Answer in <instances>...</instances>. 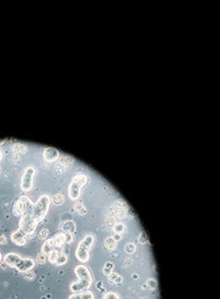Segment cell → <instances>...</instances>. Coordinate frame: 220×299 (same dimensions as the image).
<instances>
[{
  "label": "cell",
  "instance_id": "obj_1",
  "mask_svg": "<svg viewBox=\"0 0 220 299\" xmlns=\"http://www.w3.org/2000/svg\"><path fill=\"white\" fill-rule=\"evenodd\" d=\"M75 274L78 280L70 285V292H73L74 294L75 292L80 294V292H84L89 289V287L92 286V276H90L88 268L85 265H78L75 267Z\"/></svg>",
  "mask_w": 220,
  "mask_h": 299
},
{
  "label": "cell",
  "instance_id": "obj_2",
  "mask_svg": "<svg viewBox=\"0 0 220 299\" xmlns=\"http://www.w3.org/2000/svg\"><path fill=\"white\" fill-rule=\"evenodd\" d=\"M50 203H51V198H50L48 195L40 196L39 199L34 203L32 217L36 221V223H39V222H41L44 219V217L47 213L48 208H50Z\"/></svg>",
  "mask_w": 220,
  "mask_h": 299
},
{
  "label": "cell",
  "instance_id": "obj_3",
  "mask_svg": "<svg viewBox=\"0 0 220 299\" xmlns=\"http://www.w3.org/2000/svg\"><path fill=\"white\" fill-rule=\"evenodd\" d=\"M95 242V238L92 234H87L84 239L79 242L76 248V258L82 263H86L89 260V251Z\"/></svg>",
  "mask_w": 220,
  "mask_h": 299
},
{
  "label": "cell",
  "instance_id": "obj_4",
  "mask_svg": "<svg viewBox=\"0 0 220 299\" xmlns=\"http://www.w3.org/2000/svg\"><path fill=\"white\" fill-rule=\"evenodd\" d=\"M87 181V176L84 174H78V175L74 176V178L72 179V183L70 184V187H68V196L72 200H77L79 198L80 189L84 187V185H86Z\"/></svg>",
  "mask_w": 220,
  "mask_h": 299
},
{
  "label": "cell",
  "instance_id": "obj_5",
  "mask_svg": "<svg viewBox=\"0 0 220 299\" xmlns=\"http://www.w3.org/2000/svg\"><path fill=\"white\" fill-rule=\"evenodd\" d=\"M36 225V221L33 219L32 215H28V216H21V219H20L19 222V230L21 232H23L25 235H30L34 232Z\"/></svg>",
  "mask_w": 220,
  "mask_h": 299
},
{
  "label": "cell",
  "instance_id": "obj_6",
  "mask_svg": "<svg viewBox=\"0 0 220 299\" xmlns=\"http://www.w3.org/2000/svg\"><path fill=\"white\" fill-rule=\"evenodd\" d=\"M35 175L34 167H27L21 178V189L23 191H30L33 187V178Z\"/></svg>",
  "mask_w": 220,
  "mask_h": 299
},
{
  "label": "cell",
  "instance_id": "obj_7",
  "mask_svg": "<svg viewBox=\"0 0 220 299\" xmlns=\"http://www.w3.org/2000/svg\"><path fill=\"white\" fill-rule=\"evenodd\" d=\"M34 265H35V263H34V261L32 258H21L20 262L18 263V265L16 266V270H18L20 273H27L30 272L34 267Z\"/></svg>",
  "mask_w": 220,
  "mask_h": 299
},
{
  "label": "cell",
  "instance_id": "obj_8",
  "mask_svg": "<svg viewBox=\"0 0 220 299\" xmlns=\"http://www.w3.org/2000/svg\"><path fill=\"white\" fill-rule=\"evenodd\" d=\"M19 200L22 203V216L32 215L34 203L30 200V198H28L27 196H20Z\"/></svg>",
  "mask_w": 220,
  "mask_h": 299
},
{
  "label": "cell",
  "instance_id": "obj_9",
  "mask_svg": "<svg viewBox=\"0 0 220 299\" xmlns=\"http://www.w3.org/2000/svg\"><path fill=\"white\" fill-rule=\"evenodd\" d=\"M60 156V152L55 147H45L43 151V158L45 159L46 162H54L55 159L58 158Z\"/></svg>",
  "mask_w": 220,
  "mask_h": 299
},
{
  "label": "cell",
  "instance_id": "obj_10",
  "mask_svg": "<svg viewBox=\"0 0 220 299\" xmlns=\"http://www.w3.org/2000/svg\"><path fill=\"white\" fill-rule=\"evenodd\" d=\"M11 240L15 244L19 246H24L27 244V239H25V234L21 232L20 230H16L11 233Z\"/></svg>",
  "mask_w": 220,
  "mask_h": 299
},
{
  "label": "cell",
  "instance_id": "obj_11",
  "mask_svg": "<svg viewBox=\"0 0 220 299\" xmlns=\"http://www.w3.org/2000/svg\"><path fill=\"white\" fill-rule=\"evenodd\" d=\"M21 258H22L21 256L16 253H8L7 255L5 256V264H7L9 267L16 268V266L18 265V263L20 262Z\"/></svg>",
  "mask_w": 220,
  "mask_h": 299
},
{
  "label": "cell",
  "instance_id": "obj_12",
  "mask_svg": "<svg viewBox=\"0 0 220 299\" xmlns=\"http://www.w3.org/2000/svg\"><path fill=\"white\" fill-rule=\"evenodd\" d=\"M55 248L56 246H55V243H54L53 238H52V239H46L43 246H42V253H43L44 255H48L51 252H53L54 250H55Z\"/></svg>",
  "mask_w": 220,
  "mask_h": 299
},
{
  "label": "cell",
  "instance_id": "obj_13",
  "mask_svg": "<svg viewBox=\"0 0 220 299\" xmlns=\"http://www.w3.org/2000/svg\"><path fill=\"white\" fill-rule=\"evenodd\" d=\"M75 229H76L75 223H74L73 221H70V220H67V221L63 222V224H62V230H63L65 233L72 234L73 232L75 231Z\"/></svg>",
  "mask_w": 220,
  "mask_h": 299
},
{
  "label": "cell",
  "instance_id": "obj_14",
  "mask_svg": "<svg viewBox=\"0 0 220 299\" xmlns=\"http://www.w3.org/2000/svg\"><path fill=\"white\" fill-rule=\"evenodd\" d=\"M54 243L56 248H60L63 244H65V233H57L53 236Z\"/></svg>",
  "mask_w": 220,
  "mask_h": 299
},
{
  "label": "cell",
  "instance_id": "obj_15",
  "mask_svg": "<svg viewBox=\"0 0 220 299\" xmlns=\"http://www.w3.org/2000/svg\"><path fill=\"white\" fill-rule=\"evenodd\" d=\"M13 215L16 217H20L22 216V203L20 200H17L13 205Z\"/></svg>",
  "mask_w": 220,
  "mask_h": 299
},
{
  "label": "cell",
  "instance_id": "obj_16",
  "mask_svg": "<svg viewBox=\"0 0 220 299\" xmlns=\"http://www.w3.org/2000/svg\"><path fill=\"white\" fill-rule=\"evenodd\" d=\"M105 245H106L107 250H109V251H114L117 246V242L112 239V236H110V238H108V239L105 241Z\"/></svg>",
  "mask_w": 220,
  "mask_h": 299
},
{
  "label": "cell",
  "instance_id": "obj_17",
  "mask_svg": "<svg viewBox=\"0 0 220 299\" xmlns=\"http://www.w3.org/2000/svg\"><path fill=\"white\" fill-rule=\"evenodd\" d=\"M66 263H67V256L63 253H58L57 258H56V261H55V265L61 266V265H64V264H66Z\"/></svg>",
  "mask_w": 220,
  "mask_h": 299
},
{
  "label": "cell",
  "instance_id": "obj_18",
  "mask_svg": "<svg viewBox=\"0 0 220 299\" xmlns=\"http://www.w3.org/2000/svg\"><path fill=\"white\" fill-rule=\"evenodd\" d=\"M52 200H53L54 205H56V206L62 205V203H64V196H63V194H56V195H54L53 198H52Z\"/></svg>",
  "mask_w": 220,
  "mask_h": 299
},
{
  "label": "cell",
  "instance_id": "obj_19",
  "mask_svg": "<svg viewBox=\"0 0 220 299\" xmlns=\"http://www.w3.org/2000/svg\"><path fill=\"white\" fill-rule=\"evenodd\" d=\"M112 268H114V264H112L111 262H107V263L105 264V266H104L102 273H104L106 276L110 275V274L112 273Z\"/></svg>",
  "mask_w": 220,
  "mask_h": 299
},
{
  "label": "cell",
  "instance_id": "obj_20",
  "mask_svg": "<svg viewBox=\"0 0 220 299\" xmlns=\"http://www.w3.org/2000/svg\"><path fill=\"white\" fill-rule=\"evenodd\" d=\"M74 208H75V210L79 213V215H86V208L83 206V203H76L75 206H74Z\"/></svg>",
  "mask_w": 220,
  "mask_h": 299
},
{
  "label": "cell",
  "instance_id": "obj_21",
  "mask_svg": "<svg viewBox=\"0 0 220 299\" xmlns=\"http://www.w3.org/2000/svg\"><path fill=\"white\" fill-rule=\"evenodd\" d=\"M124 229H126V227H124L123 223H116L114 225V233L121 234L122 232L124 231Z\"/></svg>",
  "mask_w": 220,
  "mask_h": 299
},
{
  "label": "cell",
  "instance_id": "obj_22",
  "mask_svg": "<svg viewBox=\"0 0 220 299\" xmlns=\"http://www.w3.org/2000/svg\"><path fill=\"white\" fill-rule=\"evenodd\" d=\"M124 251H126L128 254L134 253V251H136V245H134L133 243H128L126 246H124Z\"/></svg>",
  "mask_w": 220,
  "mask_h": 299
},
{
  "label": "cell",
  "instance_id": "obj_23",
  "mask_svg": "<svg viewBox=\"0 0 220 299\" xmlns=\"http://www.w3.org/2000/svg\"><path fill=\"white\" fill-rule=\"evenodd\" d=\"M57 255H58V252H56L55 250H54L53 252H51V253L48 254V261H50L52 264H55V261H56V258H57Z\"/></svg>",
  "mask_w": 220,
  "mask_h": 299
},
{
  "label": "cell",
  "instance_id": "obj_24",
  "mask_svg": "<svg viewBox=\"0 0 220 299\" xmlns=\"http://www.w3.org/2000/svg\"><path fill=\"white\" fill-rule=\"evenodd\" d=\"M139 242H140L141 244H144V243H148L149 240H148V236H146V233H145L144 231L141 232L140 236H139Z\"/></svg>",
  "mask_w": 220,
  "mask_h": 299
},
{
  "label": "cell",
  "instance_id": "obj_25",
  "mask_svg": "<svg viewBox=\"0 0 220 299\" xmlns=\"http://www.w3.org/2000/svg\"><path fill=\"white\" fill-rule=\"evenodd\" d=\"M82 299H95L94 295L90 290H86L82 294Z\"/></svg>",
  "mask_w": 220,
  "mask_h": 299
},
{
  "label": "cell",
  "instance_id": "obj_26",
  "mask_svg": "<svg viewBox=\"0 0 220 299\" xmlns=\"http://www.w3.org/2000/svg\"><path fill=\"white\" fill-rule=\"evenodd\" d=\"M104 299H119V297L116 292H107V294H105Z\"/></svg>",
  "mask_w": 220,
  "mask_h": 299
},
{
  "label": "cell",
  "instance_id": "obj_27",
  "mask_svg": "<svg viewBox=\"0 0 220 299\" xmlns=\"http://www.w3.org/2000/svg\"><path fill=\"white\" fill-rule=\"evenodd\" d=\"M48 236V230L47 229H42L41 232L39 233V238L41 240H46Z\"/></svg>",
  "mask_w": 220,
  "mask_h": 299
},
{
  "label": "cell",
  "instance_id": "obj_28",
  "mask_svg": "<svg viewBox=\"0 0 220 299\" xmlns=\"http://www.w3.org/2000/svg\"><path fill=\"white\" fill-rule=\"evenodd\" d=\"M45 261H46V255H44L43 253L39 254L38 257H36V262L39 264H41V265H43V264L45 263Z\"/></svg>",
  "mask_w": 220,
  "mask_h": 299
},
{
  "label": "cell",
  "instance_id": "obj_29",
  "mask_svg": "<svg viewBox=\"0 0 220 299\" xmlns=\"http://www.w3.org/2000/svg\"><path fill=\"white\" fill-rule=\"evenodd\" d=\"M118 276H119V274H117V273H111L110 275H108V282L110 283V284H114V282H116Z\"/></svg>",
  "mask_w": 220,
  "mask_h": 299
},
{
  "label": "cell",
  "instance_id": "obj_30",
  "mask_svg": "<svg viewBox=\"0 0 220 299\" xmlns=\"http://www.w3.org/2000/svg\"><path fill=\"white\" fill-rule=\"evenodd\" d=\"M146 284H148V286L151 288V289H155V288H156V286H157L156 280L153 279V278H151V279H148V283H146Z\"/></svg>",
  "mask_w": 220,
  "mask_h": 299
},
{
  "label": "cell",
  "instance_id": "obj_31",
  "mask_svg": "<svg viewBox=\"0 0 220 299\" xmlns=\"http://www.w3.org/2000/svg\"><path fill=\"white\" fill-rule=\"evenodd\" d=\"M24 278H27V279H29V280H32L35 278V274L32 272H27V274L24 275Z\"/></svg>",
  "mask_w": 220,
  "mask_h": 299
},
{
  "label": "cell",
  "instance_id": "obj_32",
  "mask_svg": "<svg viewBox=\"0 0 220 299\" xmlns=\"http://www.w3.org/2000/svg\"><path fill=\"white\" fill-rule=\"evenodd\" d=\"M73 241V235L70 233H65V243H70Z\"/></svg>",
  "mask_w": 220,
  "mask_h": 299
},
{
  "label": "cell",
  "instance_id": "obj_33",
  "mask_svg": "<svg viewBox=\"0 0 220 299\" xmlns=\"http://www.w3.org/2000/svg\"><path fill=\"white\" fill-rule=\"evenodd\" d=\"M70 299H82V294L75 292V294H73L72 296L70 297Z\"/></svg>",
  "mask_w": 220,
  "mask_h": 299
},
{
  "label": "cell",
  "instance_id": "obj_34",
  "mask_svg": "<svg viewBox=\"0 0 220 299\" xmlns=\"http://www.w3.org/2000/svg\"><path fill=\"white\" fill-rule=\"evenodd\" d=\"M112 239L114 240L116 242H119L121 240V234H119V233H114V236H112Z\"/></svg>",
  "mask_w": 220,
  "mask_h": 299
},
{
  "label": "cell",
  "instance_id": "obj_35",
  "mask_svg": "<svg viewBox=\"0 0 220 299\" xmlns=\"http://www.w3.org/2000/svg\"><path fill=\"white\" fill-rule=\"evenodd\" d=\"M7 243V239H6V236L5 235H0V244H6Z\"/></svg>",
  "mask_w": 220,
  "mask_h": 299
},
{
  "label": "cell",
  "instance_id": "obj_36",
  "mask_svg": "<svg viewBox=\"0 0 220 299\" xmlns=\"http://www.w3.org/2000/svg\"><path fill=\"white\" fill-rule=\"evenodd\" d=\"M122 283V277H121L120 275L117 277V279H116V282H114V284H117V285H119V284H121Z\"/></svg>",
  "mask_w": 220,
  "mask_h": 299
},
{
  "label": "cell",
  "instance_id": "obj_37",
  "mask_svg": "<svg viewBox=\"0 0 220 299\" xmlns=\"http://www.w3.org/2000/svg\"><path fill=\"white\" fill-rule=\"evenodd\" d=\"M6 142V139H0V145H2Z\"/></svg>",
  "mask_w": 220,
  "mask_h": 299
},
{
  "label": "cell",
  "instance_id": "obj_38",
  "mask_svg": "<svg viewBox=\"0 0 220 299\" xmlns=\"http://www.w3.org/2000/svg\"><path fill=\"white\" fill-rule=\"evenodd\" d=\"M1 157H2V153L0 152V159H1Z\"/></svg>",
  "mask_w": 220,
  "mask_h": 299
},
{
  "label": "cell",
  "instance_id": "obj_39",
  "mask_svg": "<svg viewBox=\"0 0 220 299\" xmlns=\"http://www.w3.org/2000/svg\"><path fill=\"white\" fill-rule=\"evenodd\" d=\"M0 262H1V253H0Z\"/></svg>",
  "mask_w": 220,
  "mask_h": 299
}]
</instances>
